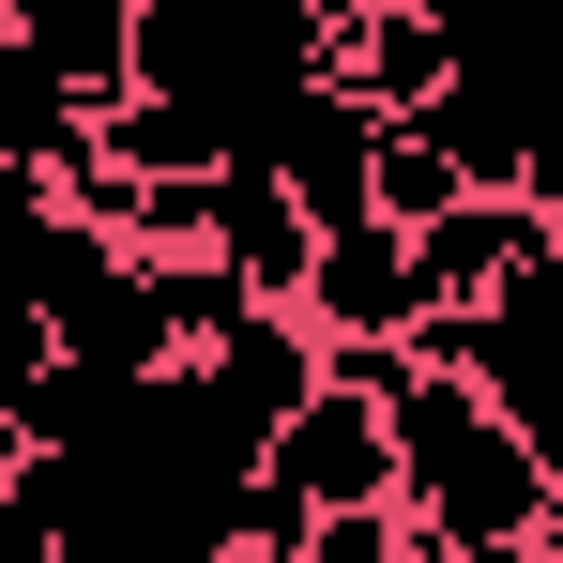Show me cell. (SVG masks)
<instances>
[{"label":"cell","mask_w":563,"mask_h":563,"mask_svg":"<svg viewBox=\"0 0 563 563\" xmlns=\"http://www.w3.org/2000/svg\"><path fill=\"white\" fill-rule=\"evenodd\" d=\"M137 46H153V0H0V62L62 77V92H137Z\"/></svg>","instance_id":"277c9868"},{"label":"cell","mask_w":563,"mask_h":563,"mask_svg":"<svg viewBox=\"0 0 563 563\" xmlns=\"http://www.w3.org/2000/svg\"><path fill=\"white\" fill-rule=\"evenodd\" d=\"M305 320L320 335H411L427 320V260L396 213H335L320 229V275H305Z\"/></svg>","instance_id":"3957f363"},{"label":"cell","mask_w":563,"mask_h":563,"mask_svg":"<svg viewBox=\"0 0 563 563\" xmlns=\"http://www.w3.org/2000/svg\"><path fill=\"white\" fill-rule=\"evenodd\" d=\"M380 137H396V107H366L335 62H305V92L275 107V137H260V153H275L320 213H380Z\"/></svg>","instance_id":"7a4b0ae2"},{"label":"cell","mask_w":563,"mask_h":563,"mask_svg":"<svg viewBox=\"0 0 563 563\" xmlns=\"http://www.w3.org/2000/svg\"><path fill=\"white\" fill-rule=\"evenodd\" d=\"M320 198L289 184L275 153H229V213H213V244H229V275L260 289V305H305V275H320Z\"/></svg>","instance_id":"5b68a950"},{"label":"cell","mask_w":563,"mask_h":563,"mask_svg":"<svg viewBox=\"0 0 563 563\" xmlns=\"http://www.w3.org/2000/svg\"><path fill=\"white\" fill-rule=\"evenodd\" d=\"M320 62L351 77L366 107H442L457 92V62H472V31L442 15V0H320Z\"/></svg>","instance_id":"6da1fadb"}]
</instances>
